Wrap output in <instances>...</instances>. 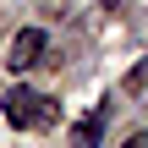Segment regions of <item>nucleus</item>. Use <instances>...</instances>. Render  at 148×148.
I'll list each match as a JSON object with an SVG mask.
<instances>
[{
	"instance_id": "nucleus-1",
	"label": "nucleus",
	"mask_w": 148,
	"mask_h": 148,
	"mask_svg": "<svg viewBox=\"0 0 148 148\" xmlns=\"http://www.w3.org/2000/svg\"><path fill=\"white\" fill-rule=\"evenodd\" d=\"M0 110H5L11 126H49V121H55V104H49L44 93H33V88H11V93L0 99Z\"/></svg>"
},
{
	"instance_id": "nucleus-2",
	"label": "nucleus",
	"mask_w": 148,
	"mask_h": 148,
	"mask_svg": "<svg viewBox=\"0 0 148 148\" xmlns=\"http://www.w3.org/2000/svg\"><path fill=\"white\" fill-rule=\"evenodd\" d=\"M44 49H49V33H44V27H22V33L11 38V49H5V66H11V71H33V66L44 60Z\"/></svg>"
},
{
	"instance_id": "nucleus-3",
	"label": "nucleus",
	"mask_w": 148,
	"mask_h": 148,
	"mask_svg": "<svg viewBox=\"0 0 148 148\" xmlns=\"http://www.w3.org/2000/svg\"><path fill=\"white\" fill-rule=\"evenodd\" d=\"M71 137H77V143H99V137H104V110H93L88 121H77V132H71Z\"/></svg>"
},
{
	"instance_id": "nucleus-4",
	"label": "nucleus",
	"mask_w": 148,
	"mask_h": 148,
	"mask_svg": "<svg viewBox=\"0 0 148 148\" xmlns=\"http://www.w3.org/2000/svg\"><path fill=\"white\" fill-rule=\"evenodd\" d=\"M104 5H121V0H104Z\"/></svg>"
}]
</instances>
